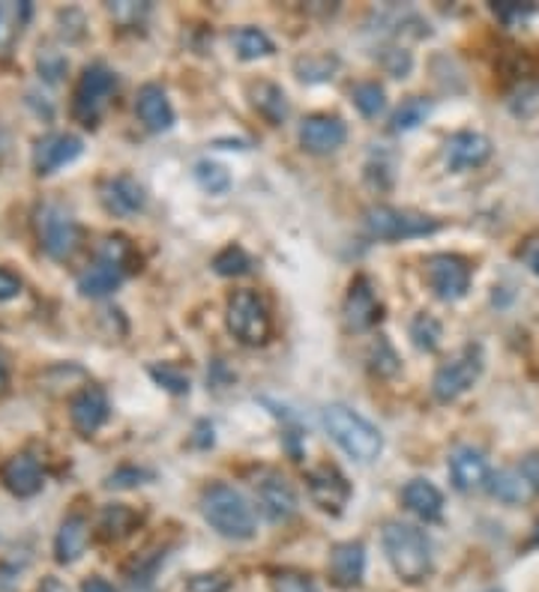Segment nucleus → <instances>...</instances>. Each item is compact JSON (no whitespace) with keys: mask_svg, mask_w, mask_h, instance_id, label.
Masks as SVG:
<instances>
[{"mask_svg":"<svg viewBox=\"0 0 539 592\" xmlns=\"http://www.w3.org/2000/svg\"><path fill=\"white\" fill-rule=\"evenodd\" d=\"M324 428H327V434L342 452L351 455L354 461H360V464H369V461H375L378 455L384 452L381 431L369 419L360 416L357 410H351V407H324Z\"/></svg>","mask_w":539,"mask_h":592,"instance_id":"7ed1b4c3","label":"nucleus"},{"mask_svg":"<svg viewBox=\"0 0 539 592\" xmlns=\"http://www.w3.org/2000/svg\"><path fill=\"white\" fill-rule=\"evenodd\" d=\"M489 592H498V590H489Z\"/></svg>","mask_w":539,"mask_h":592,"instance_id":"8fccbe9b","label":"nucleus"},{"mask_svg":"<svg viewBox=\"0 0 539 592\" xmlns=\"http://www.w3.org/2000/svg\"><path fill=\"white\" fill-rule=\"evenodd\" d=\"M489 494L506 503V506H522V503H528L534 488L518 470H498V473L489 476Z\"/></svg>","mask_w":539,"mask_h":592,"instance_id":"a878e982","label":"nucleus"},{"mask_svg":"<svg viewBox=\"0 0 539 592\" xmlns=\"http://www.w3.org/2000/svg\"><path fill=\"white\" fill-rule=\"evenodd\" d=\"M36 592H70V590H67V583L60 581V578H51V575H48V578H43V583H39V590Z\"/></svg>","mask_w":539,"mask_h":592,"instance_id":"de8ad7c7","label":"nucleus"},{"mask_svg":"<svg viewBox=\"0 0 539 592\" xmlns=\"http://www.w3.org/2000/svg\"><path fill=\"white\" fill-rule=\"evenodd\" d=\"M518 257H522V264L534 273L539 279V237H530V240H525L522 243V249H518Z\"/></svg>","mask_w":539,"mask_h":592,"instance_id":"c03bdc74","label":"nucleus"},{"mask_svg":"<svg viewBox=\"0 0 539 592\" xmlns=\"http://www.w3.org/2000/svg\"><path fill=\"white\" fill-rule=\"evenodd\" d=\"M36 237L39 245L48 257L55 261H67L79 252L82 243V231H79V221L72 219V213L60 204H43L36 209Z\"/></svg>","mask_w":539,"mask_h":592,"instance_id":"423d86ee","label":"nucleus"},{"mask_svg":"<svg viewBox=\"0 0 539 592\" xmlns=\"http://www.w3.org/2000/svg\"><path fill=\"white\" fill-rule=\"evenodd\" d=\"M363 221L366 231L378 240H414V237H429V233L441 231V221L432 219V216H422L414 209L387 207V204L366 209Z\"/></svg>","mask_w":539,"mask_h":592,"instance_id":"0eeeda50","label":"nucleus"},{"mask_svg":"<svg viewBox=\"0 0 539 592\" xmlns=\"http://www.w3.org/2000/svg\"><path fill=\"white\" fill-rule=\"evenodd\" d=\"M429 114H432V102H429L426 96H408V99L396 108V114H393V129H396V132H410V129L426 123Z\"/></svg>","mask_w":539,"mask_h":592,"instance_id":"c85d7f7f","label":"nucleus"},{"mask_svg":"<svg viewBox=\"0 0 539 592\" xmlns=\"http://www.w3.org/2000/svg\"><path fill=\"white\" fill-rule=\"evenodd\" d=\"M213 269L219 276H243V273L252 269V257L240 245H225L223 252L213 257Z\"/></svg>","mask_w":539,"mask_h":592,"instance_id":"f704fd0d","label":"nucleus"},{"mask_svg":"<svg viewBox=\"0 0 539 592\" xmlns=\"http://www.w3.org/2000/svg\"><path fill=\"white\" fill-rule=\"evenodd\" d=\"M336 67H339V60L333 58V55H306V58L294 63L300 82H330Z\"/></svg>","mask_w":539,"mask_h":592,"instance_id":"c756f323","label":"nucleus"},{"mask_svg":"<svg viewBox=\"0 0 539 592\" xmlns=\"http://www.w3.org/2000/svg\"><path fill=\"white\" fill-rule=\"evenodd\" d=\"M255 494H259L261 511L270 521H288L297 511V494L288 485V479L279 473H267L261 482H255Z\"/></svg>","mask_w":539,"mask_h":592,"instance_id":"6ab92c4d","label":"nucleus"},{"mask_svg":"<svg viewBox=\"0 0 539 592\" xmlns=\"http://www.w3.org/2000/svg\"><path fill=\"white\" fill-rule=\"evenodd\" d=\"M351 99L357 105V111L363 117H378L384 108H387V94L378 82H360L354 84Z\"/></svg>","mask_w":539,"mask_h":592,"instance_id":"2f4dec72","label":"nucleus"},{"mask_svg":"<svg viewBox=\"0 0 539 592\" xmlns=\"http://www.w3.org/2000/svg\"><path fill=\"white\" fill-rule=\"evenodd\" d=\"M345 138H348V126L336 114H312L300 123V147L306 153L324 156V153L339 150Z\"/></svg>","mask_w":539,"mask_h":592,"instance_id":"2eb2a0df","label":"nucleus"},{"mask_svg":"<svg viewBox=\"0 0 539 592\" xmlns=\"http://www.w3.org/2000/svg\"><path fill=\"white\" fill-rule=\"evenodd\" d=\"M87 542H91V523H87L84 515L75 511L70 518H63L58 535H55V559L60 566H70V563L82 557Z\"/></svg>","mask_w":539,"mask_h":592,"instance_id":"5701e85b","label":"nucleus"},{"mask_svg":"<svg viewBox=\"0 0 539 592\" xmlns=\"http://www.w3.org/2000/svg\"><path fill=\"white\" fill-rule=\"evenodd\" d=\"M36 67H39V75L48 78V82H58L60 75L67 72V58L55 51V48H39V55H36Z\"/></svg>","mask_w":539,"mask_h":592,"instance_id":"58836bf2","label":"nucleus"},{"mask_svg":"<svg viewBox=\"0 0 539 592\" xmlns=\"http://www.w3.org/2000/svg\"><path fill=\"white\" fill-rule=\"evenodd\" d=\"M99 201H103V207L108 213H115V216H135L144 209V189H141L139 180H132L130 174H120L111 177L103 183L99 189Z\"/></svg>","mask_w":539,"mask_h":592,"instance_id":"aec40b11","label":"nucleus"},{"mask_svg":"<svg viewBox=\"0 0 539 592\" xmlns=\"http://www.w3.org/2000/svg\"><path fill=\"white\" fill-rule=\"evenodd\" d=\"M518 473L528 479V485L534 488V494H539V452L528 455L522 467H518Z\"/></svg>","mask_w":539,"mask_h":592,"instance_id":"a18cd8bd","label":"nucleus"},{"mask_svg":"<svg viewBox=\"0 0 539 592\" xmlns=\"http://www.w3.org/2000/svg\"><path fill=\"white\" fill-rule=\"evenodd\" d=\"M151 473H144V470H139V467H123V470H118V473H111L108 476V488H132V485H141V479H147Z\"/></svg>","mask_w":539,"mask_h":592,"instance_id":"79ce46f5","label":"nucleus"},{"mask_svg":"<svg viewBox=\"0 0 539 592\" xmlns=\"http://www.w3.org/2000/svg\"><path fill=\"white\" fill-rule=\"evenodd\" d=\"M231 581L219 575V571H207V575H192L187 581V592H228Z\"/></svg>","mask_w":539,"mask_h":592,"instance_id":"ea45409f","label":"nucleus"},{"mask_svg":"<svg viewBox=\"0 0 539 592\" xmlns=\"http://www.w3.org/2000/svg\"><path fill=\"white\" fill-rule=\"evenodd\" d=\"M195 180H199V186L204 192H211V195H225L228 189H231V174H228V168H223L219 162H211V159H201L195 165Z\"/></svg>","mask_w":539,"mask_h":592,"instance_id":"72a5a7b5","label":"nucleus"},{"mask_svg":"<svg viewBox=\"0 0 539 592\" xmlns=\"http://www.w3.org/2000/svg\"><path fill=\"white\" fill-rule=\"evenodd\" d=\"M135 264V249L127 237H108L106 243L99 245V255L91 267L84 269L82 276H79V291L84 297H108L111 291H118L123 279H127V273Z\"/></svg>","mask_w":539,"mask_h":592,"instance_id":"20e7f679","label":"nucleus"},{"mask_svg":"<svg viewBox=\"0 0 539 592\" xmlns=\"http://www.w3.org/2000/svg\"><path fill=\"white\" fill-rule=\"evenodd\" d=\"M231 46H235L240 60L270 58V55L276 51L273 39H270L264 31H259V27H237L235 34H231Z\"/></svg>","mask_w":539,"mask_h":592,"instance_id":"cd10ccee","label":"nucleus"},{"mask_svg":"<svg viewBox=\"0 0 539 592\" xmlns=\"http://www.w3.org/2000/svg\"><path fill=\"white\" fill-rule=\"evenodd\" d=\"M135 114L151 132H168L175 126V108L159 84H144L135 94Z\"/></svg>","mask_w":539,"mask_h":592,"instance_id":"412c9836","label":"nucleus"},{"mask_svg":"<svg viewBox=\"0 0 539 592\" xmlns=\"http://www.w3.org/2000/svg\"><path fill=\"white\" fill-rule=\"evenodd\" d=\"M0 482H3V488L10 491L12 497H36L43 485H46V473H43V467L36 461L34 455H10L3 464H0Z\"/></svg>","mask_w":539,"mask_h":592,"instance_id":"dca6fc26","label":"nucleus"},{"mask_svg":"<svg viewBox=\"0 0 539 592\" xmlns=\"http://www.w3.org/2000/svg\"><path fill=\"white\" fill-rule=\"evenodd\" d=\"M482 374V350L477 345H468L465 350H458L456 357L444 362L438 372H434L432 392L438 401H456L462 395L468 392L470 386L480 380Z\"/></svg>","mask_w":539,"mask_h":592,"instance_id":"1a4fd4ad","label":"nucleus"},{"mask_svg":"<svg viewBox=\"0 0 539 592\" xmlns=\"http://www.w3.org/2000/svg\"><path fill=\"white\" fill-rule=\"evenodd\" d=\"M147 372H151L153 380L163 386V389H168V392H175V395L189 392V374L183 372L180 365H175V362H163V365H151Z\"/></svg>","mask_w":539,"mask_h":592,"instance_id":"c9c22d12","label":"nucleus"},{"mask_svg":"<svg viewBox=\"0 0 539 592\" xmlns=\"http://www.w3.org/2000/svg\"><path fill=\"white\" fill-rule=\"evenodd\" d=\"M441 336H444V329L438 324V317L432 314L420 312L414 321H410V338H414V345L426 353H432L441 345Z\"/></svg>","mask_w":539,"mask_h":592,"instance_id":"473e14b6","label":"nucleus"},{"mask_svg":"<svg viewBox=\"0 0 539 592\" xmlns=\"http://www.w3.org/2000/svg\"><path fill=\"white\" fill-rule=\"evenodd\" d=\"M494 19L506 27H516L525 19H530L537 12V3H516V0H501V3H492Z\"/></svg>","mask_w":539,"mask_h":592,"instance_id":"4c0bfd02","label":"nucleus"},{"mask_svg":"<svg viewBox=\"0 0 539 592\" xmlns=\"http://www.w3.org/2000/svg\"><path fill=\"white\" fill-rule=\"evenodd\" d=\"M7 380H10V362H7L3 350H0V389L7 386Z\"/></svg>","mask_w":539,"mask_h":592,"instance_id":"09e8293b","label":"nucleus"},{"mask_svg":"<svg viewBox=\"0 0 539 592\" xmlns=\"http://www.w3.org/2000/svg\"><path fill=\"white\" fill-rule=\"evenodd\" d=\"M201 515L213 530L235 542H249L255 535V511L249 499L225 482H213L201 494Z\"/></svg>","mask_w":539,"mask_h":592,"instance_id":"f257e3e1","label":"nucleus"},{"mask_svg":"<svg viewBox=\"0 0 539 592\" xmlns=\"http://www.w3.org/2000/svg\"><path fill=\"white\" fill-rule=\"evenodd\" d=\"M384 551L399 581L414 587L432 575V545L414 523L390 521L384 527Z\"/></svg>","mask_w":539,"mask_h":592,"instance_id":"f03ea898","label":"nucleus"},{"mask_svg":"<svg viewBox=\"0 0 539 592\" xmlns=\"http://www.w3.org/2000/svg\"><path fill=\"white\" fill-rule=\"evenodd\" d=\"M381 300H378L375 285L369 276H357L348 288V297H345V324L354 333H366L381 321Z\"/></svg>","mask_w":539,"mask_h":592,"instance_id":"4468645a","label":"nucleus"},{"mask_svg":"<svg viewBox=\"0 0 539 592\" xmlns=\"http://www.w3.org/2000/svg\"><path fill=\"white\" fill-rule=\"evenodd\" d=\"M111 416V404L103 386H84L82 392L72 395L70 401V422L72 428L79 431L82 437H94L96 431L103 428Z\"/></svg>","mask_w":539,"mask_h":592,"instance_id":"ddd939ff","label":"nucleus"},{"mask_svg":"<svg viewBox=\"0 0 539 592\" xmlns=\"http://www.w3.org/2000/svg\"><path fill=\"white\" fill-rule=\"evenodd\" d=\"M27 15H31V3H0V48H10L15 43Z\"/></svg>","mask_w":539,"mask_h":592,"instance_id":"7c9ffc66","label":"nucleus"},{"mask_svg":"<svg viewBox=\"0 0 539 592\" xmlns=\"http://www.w3.org/2000/svg\"><path fill=\"white\" fill-rule=\"evenodd\" d=\"M108 12L115 15V22L120 24H139V19H144L147 12V3H132V0H123V3H111Z\"/></svg>","mask_w":539,"mask_h":592,"instance_id":"a19ab883","label":"nucleus"},{"mask_svg":"<svg viewBox=\"0 0 539 592\" xmlns=\"http://www.w3.org/2000/svg\"><path fill=\"white\" fill-rule=\"evenodd\" d=\"M249 96H252V105H255V111H259L264 120H270L273 126L285 123V117H288V99H285V90H282L279 84L255 82L249 87Z\"/></svg>","mask_w":539,"mask_h":592,"instance_id":"393cba45","label":"nucleus"},{"mask_svg":"<svg viewBox=\"0 0 539 592\" xmlns=\"http://www.w3.org/2000/svg\"><path fill=\"white\" fill-rule=\"evenodd\" d=\"M139 511H132L130 506H106V511L99 515V539L106 542H118L123 535H130L135 527H139Z\"/></svg>","mask_w":539,"mask_h":592,"instance_id":"bb28decb","label":"nucleus"},{"mask_svg":"<svg viewBox=\"0 0 539 592\" xmlns=\"http://www.w3.org/2000/svg\"><path fill=\"white\" fill-rule=\"evenodd\" d=\"M402 503L426 523L441 521V515H444V494L434 488L429 479H410L402 488Z\"/></svg>","mask_w":539,"mask_h":592,"instance_id":"b1692460","label":"nucleus"},{"mask_svg":"<svg viewBox=\"0 0 539 592\" xmlns=\"http://www.w3.org/2000/svg\"><path fill=\"white\" fill-rule=\"evenodd\" d=\"M369 362H372V372L378 377H393V374L399 372V357H396V350H393L387 338H378L375 345H372Z\"/></svg>","mask_w":539,"mask_h":592,"instance_id":"e433bc0d","label":"nucleus"},{"mask_svg":"<svg viewBox=\"0 0 539 592\" xmlns=\"http://www.w3.org/2000/svg\"><path fill=\"white\" fill-rule=\"evenodd\" d=\"M84 153V141L70 132H51L46 138L36 141L34 168L39 177L58 174L60 168L72 165Z\"/></svg>","mask_w":539,"mask_h":592,"instance_id":"f8f14e48","label":"nucleus"},{"mask_svg":"<svg viewBox=\"0 0 539 592\" xmlns=\"http://www.w3.org/2000/svg\"><path fill=\"white\" fill-rule=\"evenodd\" d=\"M489 464H486V458H482L480 449H474V446H462L456 452L450 455V479H453V485L458 491H477L482 485H489Z\"/></svg>","mask_w":539,"mask_h":592,"instance_id":"4be33fe9","label":"nucleus"},{"mask_svg":"<svg viewBox=\"0 0 539 592\" xmlns=\"http://www.w3.org/2000/svg\"><path fill=\"white\" fill-rule=\"evenodd\" d=\"M426 281L438 300L456 302L470 288V264L462 255H432L426 261Z\"/></svg>","mask_w":539,"mask_h":592,"instance_id":"9d476101","label":"nucleus"},{"mask_svg":"<svg viewBox=\"0 0 539 592\" xmlns=\"http://www.w3.org/2000/svg\"><path fill=\"white\" fill-rule=\"evenodd\" d=\"M225 324L231 336L247 345V348H261L273 336V317H270L267 302L261 300L255 291H235L225 305Z\"/></svg>","mask_w":539,"mask_h":592,"instance_id":"39448f33","label":"nucleus"},{"mask_svg":"<svg viewBox=\"0 0 539 592\" xmlns=\"http://www.w3.org/2000/svg\"><path fill=\"white\" fill-rule=\"evenodd\" d=\"M118 87V75L108 70L106 63H94L82 72V78L72 90V114L84 126H96L103 108Z\"/></svg>","mask_w":539,"mask_h":592,"instance_id":"6e6552de","label":"nucleus"},{"mask_svg":"<svg viewBox=\"0 0 539 592\" xmlns=\"http://www.w3.org/2000/svg\"><path fill=\"white\" fill-rule=\"evenodd\" d=\"M444 156L450 171H470V168H480L482 162H489L492 141L480 135V132H456L453 138L446 141Z\"/></svg>","mask_w":539,"mask_h":592,"instance_id":"f3484780","label":"nucleus"},{"mask_svg":"<svg viewBox=\"0 0 539 592\" xmlns=\"http://www.w3.org/2000/svg\"><path fill=\"white\" fill-rule=\"evenodd\" d=\"M366 575V545L363 542H339L330 551V581L351 590L360 587Z\"/></svg>","mask_w":539,"mask_h":592,"instance_id":"a211bd4d","label":"nucleus"},{"mask_svg":"<svg viewBox=\"0 0 539 592\" xmlns=\"http://www.w3.org/2000/svg\"><path fill=\"white\" fill-rule=\"evenodd\" d=\"M22 279L15 276V273H10V269L0 267V302H10L15 300L19 293H22Z\"/></svg>","mask_w":539,"mask_h":592,"instance_id":"37998d69","label":"nucleus"},{"mask_svg":"<svg viewBox=\"0 0 539 592\" xmlns=\"http://www.w3.org/2000/svg\"><path fill=\"white\" fill-rule=\"evenodd\" d=\"M82 592H118V590H115L106 578H87V581L82 583Z\"/></svg>","mask_w":539,"mask_h":592,"instance_id":"49530a36","label":"nucleus"},{"mask_svg":"<svg viewBox=\"0 0 539 592\" xmlns=\"http://www.w3.org/2000/svg\"><path fill=\"white\" fill-rule=\"evenodd\" d=\"M306 488H309V497L315 499L318 509L330 511V515H339L351 499V482L336 464L312 467L306 473Z\"/></svg>","mask_w":539,"mask_h":592,"instance_id":"9b49d317","label":"nucleus"}]
</instances>
